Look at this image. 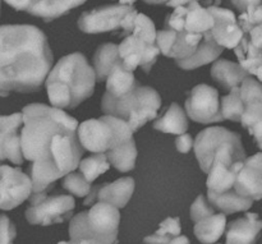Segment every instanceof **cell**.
<instances>
[{
    "label": "cell",
    "instance_id": "49",
    "mask_svg": "<svg viewBox=\"0 0 262 244\" xmlns=\"http://www.w3.org/2000/svg\"><path fill=\"white\" fill-rule=\"evenodd\" d=\"M136 0H119L120 5H128V7H132V4H135Z\"/></svg>",
    "mask_w": 262,
    "mask_h": 244
},
{
    "label": "cell",
    "instance_id": "48",
    "mask_svg": "<svg viewBox=\"0 0 262 244\" xmlns=\"http://www.w3.org/2000/svg\"><path fill=\"white\" fill-rule=\"evenodd\" d=\"M143 2L148 3V4H166L168 0H143Z\"/></svg>",
    "mask_w": 262,
    "mask_h": 244
},
{
    "label": "cell",
    "instance_id": "13",
    "mask_svg": "<svg viewBox=\"0 0 262 244\" xmlns=\"http://www.w3.org/2000/svg\"><path fill=\"white\" fill-rule=\"evenodd\" d=\"M118 49L123 66L130 72L140 65L145 72H150L160 54L156 43L147 42L133 33L128 35L122 43L118 45Z\"/></svg>",
    "mask_w": 262,
    "mask_h": 244
},
{
    "label": "cell",
    "instance_id": "41",
    "mask_svg": "<svg viewBox=\"0 0 262 244\" xmlns=\"http://www.w3.org/2000/svg\"><path fill=\"white\" fill-rule=\"evenodd\" d=\"M4 2L14 8L15 10H26V12L30 9L31 4H32V0H4Z\"/></svg>",
    "mask_w": 262,
    "mask_h": 244
},
{
    "label": "cell",
    "instance_id": "7",
    "mask_svg": "<svg viewBox=\"0 0 262 244\" xmlns=\"http://www.w3.org/2000/svg\"><path fill=\"white\" fill-rule=\"evenodd\" d=\"M133 132L124 120L113 115L81 123L77 129L79 143L84 150L94 153H105L120 143L130 140Z\"/></svg>",
    "mask_w": 262,
    "mask_h": 244
},
{
    "label": "cell",
    "instance_id": "44",
    "mask_svg": "<svg viewBox=\"0 0 262 244\" xmlns=\"http://www.w3.org/2000/svg\"><path fill=\"white\" fill-rule=\"evenodd\" d=\"M168 244H191V242H189V239L187 237H184V235H177V237L171 238L170 242H169Z\"/></svg>",
    "mask_w": 262,
    "mask_h": 244
},
{
    "label": "cell",
    "instance_id": "15",
    "mask_svg": "<svg viewBox=\"0 0 262 244\" xmlns=\"http://www.w3.org/2000/svg\"><path fill=\"white\" fill-rule=\"evenodd\" d=\"M207 9L214 17V26L209 32L215 42L222 48H237L243 37V31L238 25L234 13L225 8L216 7V5H211Z\"/></svg>",
    "mask_w": 262,
    "mask_h": 244
},
{
    "label": "cell",
    "instance_id": "40",
    "mask_svg": "<svg viewBox=\"0 0 262 244\" xmlns=\"http://www.w3.org/2000/svg\"><path fill=\"white\" fill-rule=\"evenodd\" d=\"M230 2H232L233 7H234L238 12L243 13L247 8L256 4H260V3H262V0H230Z\"/></svg>",
    "mask_w": 262,
    "mask_h": 244
},
{
    "label": "cell",
    "instance_id": "43",
    "mask_svg": "<svg viewBox=\"0 0 262 244\" xmlns=\"http://www.w3.org/2000/svg\"><path fill=\"white\" fill-rule=\"evenodd\" d=\"M193 2H199V0H168L166 2V5L171 8H178V7H183V5L189 4V3Z\"/></svg>",
    "mask_w": 262,
    "mask_h": 244
},
{
    "label": "cell",
    "instance_id": "30",
    "mask_svg": "<svg viewBox=\"0 0 262 244\" xmlns=\"http://www.w3.org/2000/svg\"><path fill=\"white\" fill-rule=\"evenodd\" d=\"M107 161L112 164L117 170L122 173L130 171L136 165V159H137V148L133 138L120 143L113 150L105 152Z\"/></svg>",
    "mask_w": 262,
    "mask_h": 244
},
{
    "label": "cell",
    "instance_id": "38",
    "mask_svg": "<svg viewBox=\"0 0 262 244\" xmlns=\"http://www.w3.org/2000/svg\"><path fill=\"white\" fill-rule=\"evenodd\" d=\"M17 230L14 224L5 215H0V244H13Z\"/></svg>",
    "mask_w": 262,
    "mask_h": 244
},
{
    "label": "cell",
    "instance_id": "34",
    "mask_svg": "<svg viewBox=\"0 0 262 244\" xmlns=\"http://www.w3.org/2000/svg\"><path fill=\"white\" fill-rule=\"evenodd\" d=\"M181 223L178 217H168L160 224L158 232L152 235H147L143 239L146 244H168L171 238L181 234Z\"/></svg>",
    "mask_w": 262,
    "mask_h": 244
},
{
    "label": "cell",
    "instance_id": "37",
    "mask_svg": "<svg viewBox=\"0 0 262 244\" xmlns=\"http://www.w3.org/2000/svg\"><path fill=\"white\" fill-rule=\"evenodd\" d=\"M215 214V209L210 205V202L207 201L206 197H204L202 194H200L196 198V201L192 204L191 206V219L194 223L200 221V220L205 219V217L210 216V215Z\"/></svg>",
    "mask_w": 262,
    "mask_h": 244
},
{
    "label": "cell",
    "instance_id": "24",
    "mask_svg": "<svg viewBox=\"0 0 262 244\" xmlns=\"http://www.w3.org/2000/svg\"><path fill=\"white\" fill-rule=\"evenodd\" d=\"M250 76L247 71L241 64L233 63L227 59H220L215 61L211 66V77L225 90H232L239 87L245 78Z\"/></svg>",
    "mask_w": 262,
    "mask_h": 244
},
{
    "label": "cell",
    "instance_id": "47",
    "mask_svg": "<svg viewBox=\"0 0 262 244\" xmlns=\"http://www.w3.org/2000/svg\"><path fill=\"white\" fill-rule=\"evenodd\" d=\"M202 2H204L206 5H209V7H211V5H216L217 7L222 0H202Z\"/></svg>",
    "mask_w": 262,
    "mask_h": 244
},
{
    "label": "cell",
    "instance_id": "39",
    "mask_svg": "<svg viewBox=\"0 0 262 244\" xmlns=\"http://www.w3.org/2000/svg\"><path fill=\"white\" fill-rule=\"evenodd\" d=\"M176 146L179 152L188 153L191 148L193 147V140H192L191 136L184 133V135L178 136V138L176 140Z\"/></svg>",
    "mask_w": 262,
    "mask_h": 244
},
{
    "label": "cell",
    "instance_id": "46",
    "mask_svg": "<svg viewBox=\"0 0 262 244\" xmlns=\"http://www.w3.org/2000/svg\"><path fill=\"white\" fill-rule=\"evenodd\" d=\"M252 74H255V76L258 78V81H260L261 83H262V65L257 66V68H256L255 71H253Z\"/></svg>",
    "mask_w": 262,
    "mask_h": 244
},
{
    "label": "cell",
    "instance_id": "32",
    "mask_svg": "<svg viewBox=\"0 0 262 244\" xmlns=\"http://www.w3.org/2000/svg\"><path fill=\"white\" fill-rule=\"evenodd\" d=\"M78 168L82 175L87 179V182L92 183L95 179H97L105 171L109 170L110 164L105 153H94L90 158L82 160Z\"/></svg>",
    "mask_w": 262,
    "mask_h": 244
},
{
    "label": "cell",
    "instance_id": "42",
    "mask_svg": "<svg viewBox=\"0 0 262 244\" xmlns=\"http://www.w3.org/2000/svg\"><path fill=\"white\" fill-rule=\"evenodd\" d=\"M247 130L250 132V135L255 138L256 142L261 141L262 140V120H260L258 123H256L255 125H252V127Z\"/></svg>",
    "mask_w": 262,
    "mask_h": 244
},
{
    "label": "cell",
    "instance_id": "2",
    "mask_svg": "<svg viewBox=\"0 0 262 244\" xmlns=\"http://www.w3.org/2000/svg\"><path fill=\"white\" fill-rule=\"evenodd\" d=\"M20 150L26 160L41 161L48 155L54 136L78 129V122L59 107L31 104L23 107Z\"/></svg>",
    "mask_w": 262,
    "mask_h": 244
},
{
    "label": "cell",
    "instance_id": "27",
    "mask_svg": "<svg viewBox=\"0 0 262 244\" xmlns=\"http://www.w3.org/2000/svg\"><path fill=\"white\" fill-rule=\"evenodd\" d=\"M105 81H106V94L115 99L129 94L138 86L133 72L127 71L122 63H118L113 66Z\"/></svg>",
    "mask_w": 262,
    "mask_h": 244
},
{
    "label": "cell",
    "instance_id": "11",
    "mask_svg": "<svg viewBox=\"0 0 262 244\" xmlns=\"http://www.w3.org/2000/svg\"><path fill=\"white\" fill-rule=\"evenodd\" d=\"M32 194V183L20 169L0 166V210H13Z\"/></svg>",
    "mask_w": 262,
    "mask_h": 244
},
{
    "label": "cell",
    "instance_id": "26",
    "mask_svg": "<svg viewBox=\"0 0 262 244\" xmlns=\"http://www.w3.org/2000/svg\"><path fill=\"white\" fill-rule=\"evenodd\" d=\"M207 201L214 209L219 210L223 214H235V212L247 211L253 205L252 199L238 194L234 191V188L220 192V193L207 192Z\"/></svg>",
    "mask_w": 262,
    "mask_h": 244
},
{
    "label": "cell",
    "instance_id": "12",
    "mask_svg": "<svg viewBox=\"0 0 262 244\" xmlns=\"http://www.w3.org/2000/svg\"><path fill=\"white\" fill-rule=\"evenodd\" d=\"M214 26V17L207 8H202L199 2L189 3L183 7L176 8L166 17L165 28L174 31H186L191 33H201L210 31Z\"/></svg>",
    "mask_w": 262,
    "mask_h": 244
},
{
    "label": "cell",
    "instance_id": "45",
    "mask_svg": "<svg viewBox=\"0 0 262 244\" xmlns=\"http://www.w3.org/2000/svg\"><path fill=\"white\" fill-rule=\"evenodd\" d=\"M58 244H99V243L90 239H81V240H71V242H60Z\"/></svg>",
    "mask_w": 262,
    "mask_h": 244
},
{
    "label": "cell",
    "instance_id": "14",
    "mask_svg": "<svg viewBox=\"0 0 262 244\" xmlns=\"http://www.w3.org/2000/svg\"><path fill=\"white\" fill-rule=\"evenodd\" d=\"M204 35L165 28L156 33V45L161 54L176 60H184L194 54Z\"/></svg>",
    "mask_w": 262,
    "mask_h": 244
},
{
    "label": "cell",
    "instance_id": "5",
    "mask_svg": "<svg viewBox=\"0 0 262 244\" xmlns=\"http://www.w3.org/2000/svg\"><path fill=\"white\" fill-rule=\"evenodd\" d=\"M119 223L120 214L117 207L97 202L89 211L72 217L69 224L71 240L90 239L99 244H115Z\"/></svg>",
    "mask_w": 262,
    "mask_h": 244
},
{
    "label": "cell",
    "instance_id": "31",
    "mask_svg": "<svg viewBox=\"0 0 262 244\" xmlns=\"http://www.w3.org/2000/svg\"><path fill=\"white\" fill-rule=\"evenodd\" d=\"M118 63H122L118 45H115V43H104V45L100 46L94 56V71L95 74H96L97 81H105L113 66Z\"/></svg>",
    "mask_w": 262,
    "mask_h": 244
},
{
    "label": "cell",
    "instance_id": "9",
    "mask_svg": "<svg viewBox=\"0 0 262 244\" xmlns=\"http://www.w3.org/2000/svg\"><path fill=\"white\" fill-rule=\"evenodd\" d=\"M74 207L76 202L71 196H48L45 192L32 194L31 206L26 210V219L32 225L60 224L72 216Z\"/></svg>",
    "mask_w": 262,
    "mask_h": 244
},
{
    "label": "cell",
    "instance_id": "33",
    "mask_svg": "<svg viewBox=\"0 0 262 244\" xmlns=\"http://www.w3.org/2000/svg\"><path fill=\"white\" fill-rule=\"evenodd\" d=\"M220 109L224 119L233 120V122H241L245 105L239 95V87H234L230 90V94L227 95L220 101Z\"/></svg>",
    "mask_w": 262,
    "mask_h": 244
},
{
    "label": "cell",
    "instance_id": "8",
    "mask_svg": "<svg viewBox=\"0 0 262 244\" xmlns=\"http://www.w3.org/2000/svg\"><path fill=\"white\" fill-rule=\"evenodd\" d=\"M137 10L128 5H105L82 13L78 27L84 33H102L120 31L130 33L135 28Z\"/></svg>",
    "mask_w": 262,
    "mask_h": 244
},
{
    "label": "cell",
    "instance_id": "16",
    "mask_svg": "<svg viewBox=\"0 0 262 244\" xmlns=\"http://www.w3.org/2000/svg\"><path fill=\"white\" fill-rule=\"evenodd\" d=\"M23 117L20 113L0 117V161L9 160L15 165L23 163L20 150V127Z\"/></svg>",
    "mask_w": 262,
    "mask_h": 244
},
{
    "label": "cell",
    "instance_id": "23",
    "mask_svg": "<svg viewBox=\"0 0 262 244\" xmlns=\"http://www.w3.org/2000/svg\"><path fill=\"white\" fill-rule=\"evenodd\" d=\"M223 51H224V48L217 45L207 31L204 33V37H202L201 42H200L199 48L194 51L193 55L189 56L188 59H184V60H177V64L182 69L191 71V69H196L199 66L206 65V64L216 60L222 55Z\"/></svg>",
    "mask_w": 262,
    "mask_h": 244
},
{
    "label": "cell",
    "instance_id": "50",
    "mask_svg": "<svg viewBox=\"0 0 262 244\" xmlns=\"http://www.w3.org/2000/svg\"><path fill=\"white\" fill-rule=\"evenodd\" d=\"M256 143H257V146H258V147H260L261 150H262V140H261V141H258V142H256Z\"/></svg>",
    "mask_w": 262,
    "mask_h": 244
},
{
    "label": "cell",
    "instance_id": "18",
    "mask_svg": "<svg viewBox=\"0 0 262 244\" xmlns=\"http://www.w3.org/2000/svg\"><path fill=\"white\" fill-rule=\"evenodd\" d=\"M133 191H135V181L130 176H125L113 183H105L92 188L87 194L83 205L90 206L97 201L109 204L117 209H123L132 197Z\"/></svg>",
    "mask_w": 262,
    "mask_h": 244
},
{
    "label": "cell",
    "instance_id": "6",
    "mask_svg": "<svg viewBox=\"0 0 262 244\" xmlns=\"http://www.w3.org/2000/svg\"><path fill=\"white\" fill-rule=\"evenodd\" d=\"M196 158L202 171L207 173L214 160L225 163H239L246 159L241 136L223 127H211L202 130L193 141Z\"/></svg>",
    "mask_w": 262,
    "mask_h": 244
},
{
    "label": "cell",
    "instance_id": "25",
    "mask_svg": "<svg viewBox=\"0 0 262 244\" xmlns=\"http://www.w3.org/2000/svg\"><path fill=\"white\" fill-rule=\"evenodd\" d=\"M86 0H32V4L27 12L42 18L46 22H50L79 7Z\"/></svg>",
    "mask_w": 262,
    "mask_h": 244
},
{
    "label": "cell",
    "instance_id": "29",
    "mask_svg": "<svg viewBox=\"0 0 262 244\" xmlns=\"http://www.w3.org/2000/svg\"><path fill=\"white\" fill-rule=\"evenodd\" d=\"M154 128L163 133H170V135L181 136L184 135L188 129V120H187L186 113L183 112L178 104H171L164 117L154 123Z\"/></svg>",
    "mask_w": 262,
    "mask_h": 244
},
{
    "label": "cell",
    "instance_id": "4",
    "mask_svg": "<svg viewBox=\"0 0 262 244\" xmlns=\"http://www.w3.org/2000/svg\"><path fill=\"white\" fill-rule=\"evenodd\" d=\"M160 106V95L147 86H137L129 94L118 99L105 94L101 102V109L105 115H113L124 120L132 132L155 119Z\"/></svg>",
    "mask_w": 262,
    "mask_h": 244
},
{
    "label": "cell",
    "instance_id": "36",
    "mask_svg": "<svg viewBox=\"0 0 262 244\" xmlns=\"http://www.w3.org/2000/svg\"><path fill=\"white\" fill-rule=\"evenodd\" d=\"M133 35L138 36L142 40L147 41V42L156 43V30L155 25L152 20L145 14H138L136 15L135 19V28L132 31Z\"/></svg>",
    "mask_w": 262,
    "mask_h": 244
},
{
    "label": "cell",
    "instance_id": "10",
    "mask_svg": "<svg viewBox=\"0 0 262 244\" xmlns=\"http://www.w3.org/2000/svg\"><path fill=\"white\" fill-rule=\"evenodd\" d=\"M186 112L193 122L210 124L224 120L220 109L219 94L207 84H199L188 95Z\"/></svg>",
    "mask_w": 262,
    "mask_h": 244
},
{
    "label": "cell",
    "instance_id": "21",
    "mask_svg": "<svg viewBox=\"0 0 262 244\" xmlns=\"http://www.w3.org/2000/svg\"><path fill=\"white\" fill-rule=\"evenodd\" d=\"M262 230V220L255 212H247L228 225L227 244H256Z\"/></svg>",
    "mask_w": 262,
    "mask_h": 244
},
{
    "label": "cell",
    "instance_id": "22",
    "mask_svg": "<svg viewBox=\"0 0 262 244\" xmlns=\"http://www.w3.org/2000/svg\"><path fill=\"white\" fill-rule=\"evenodd\" d=\"M243 161L235 163L233 165L225 163L223 160H214L211 164V168L207 171V192H220L229 191L234 187L237 173L239 170Z\"/></svg>",
    "mask_w": 262,
    "mask_h": 244
},
{
    "label": "cell",
    "instance_id": "35",
    "mask_svg": "<svg viewBox=\"0 0 262 244\" xmlns=\"http://www.w3.org/2000/svg\"><path fill=\"white\" fill-rule=\"evenodd\" d=\"M63 188L77 197H86L91 191L90 182L81 173L71 171L64 176Z\"/></svg>",
    "mask_w": 262,
    "mask_h": 244
},
{
    "label": "cell",
    "instance_id": "17",
    "mask_svg": "<svg viewBox=\"0 0 262 244\" xmlns=\"http://www.w3.org/2000/svg\"><path fill=\"white\" fill-rule=\"evenodd\" d=\"M233 188L246 198L262 199V152L243 160Z\"/></svg>",
    "mask_w": 262,
    "mask_h": 244
},
{
    "label": "cell",
    "instance_id": "20",
    "mask_svg": "<svg viewBox=\"0 0 262 244\" xmlns=\"http://www.w3.org/2000/svg\"><path fill=\"white\" fill-rule=\"evenodd\" d=\"M239 95L245 105L241 123L243 128L250 129L262 120V83L248 76L241 83Z\"/></svg>",
    "mask_w": 262,
    "mask_h": 244
},
{
    "label": "cell",
    "instance_id": "28",
    "mask_svg": "<svg viewBox=\"0 0 262 244\" xmlns=\"http://www.w3.org/2000/svg\"><path fill=\"white\" fill-rule=\"evenodd\" d=\"M225 214H214L200 220L194 225V235L202 244H212L220 239L225 232Z\"/></svg>",
    "mask_w": 262,
    "mask_h": 244
},
{
    "label": "cell",
    "instance_id": "1",
    "mask_svg": "<svg viewBox=\"0 0 262 244\" xmlns=\"http://www.w3.org/2000/svg\"><path fill=\"white\" fill-rule=\"evenodd\" d=\"M53 66L45 33L30 25L0 26V96L41 88Z\"/></svg>",
    "mask_w": 262,
    "mask_h": 244
},
{
    "label": "cell",
    "instance_id": "19",
    "mask_svg": "<svg viewBox=\"0 0 262 244\" xmlns=\"http://www.w3.org/2000/svg\"><path fill=\"white\" fill-rule=\"evenodd\" d=\"M239 64L250 74L262 65V22L243 32V37L234 48Z\"/></svg>",
    "mask_w": 262,
    "mask_h": 244
},
{
    "label": "cell",
    "instance_id": "3",
    "mask_svg": "<svg viewBox=\"0 0 262 244\" xmlns=\"http://www.w3.org/2000/svg\"><path fill=\"white\" fill-rule=\"evenodd\" d=\"M96 74L84 55L61 58L46 78L49 101L59 109H74L94 94Z\"/></svg>",
    "mask_w": 262,
    "mask_h": 244
}]
</instances>
